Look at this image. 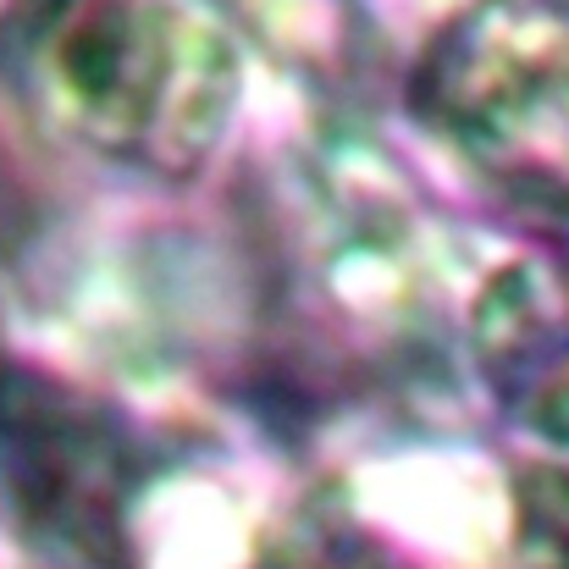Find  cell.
Wrapping results in <instances>:
<instances>
[{
  "label": "cell",
  "mask_w": 569,
  "mask_h": 569,
  "mask_svg": "<svg viewBox=\"0 0 569 569\" xmlns=\"http://www.w3.org/2000/svg\"><path fill=\"white\" fill-rule=\"evenodd\" d=\"M39 83L83 150L183 178L238 117L243 39L227 0H67L44 33Z\"/></svg>",
  "instance_id": "1"
},
{
  "label": "cell",
  "mask_w": 569,
  "mask_h": 569,
  "mask_svg": "<svg viewBox=\"0 0 569 569\" xmlns=\"http://www.w3.org/2000/svg\"><path fill=\"white\" fill-rule=\"evenodd\" d=\"M442 144L509 204L569 221V0H481L420 72Z\"/></svg>",
  "instance_id": "2"
},
{
  "label": "cell",
  "mask_w": 569,
  "mask_h": 569,
  "mask_svg": "<svg viewBox=\"0 0 569 569\" xmlns=\"http://www.w3.org/2000/svg\"><path fill=\"white\" fill-rule=\"evenodd\" d=\"M122 487L117 437L89 403L22 377L0 392V492L44 542L100 548Z\"/></svg>",
  "instance_id": "3"
},
{
  "label": "cell",
  "mask_w": 569,
  "mask_h": 569,
  "mask_svg": "<svg viewBox=\"0 0 569 569\" xmlns=\"http://www.w3.org/2000/svg\"><path fill=\"white\" fill-rule=\"evenodd\" d=\"M470 349L503 409L569 453V266L515 260L503 266L470 316Z\"/></svg>",
  "instance_id": "4"
},
{
  "label": "cell",
  "mask_w": 569,
  "mask_h": 569,
  "mask_svg": "<svg viewBox=\"0 0 569 569\" xmlns=\"http://www.w3.org/2000/svg\"><path fill=\"white\" fill-rule=\"evenodd\" d=\"M310 569H387L377 559H355V553H332V565H310Z\"/></svg>",
  "instance_id": "5"
}]
</instances>
